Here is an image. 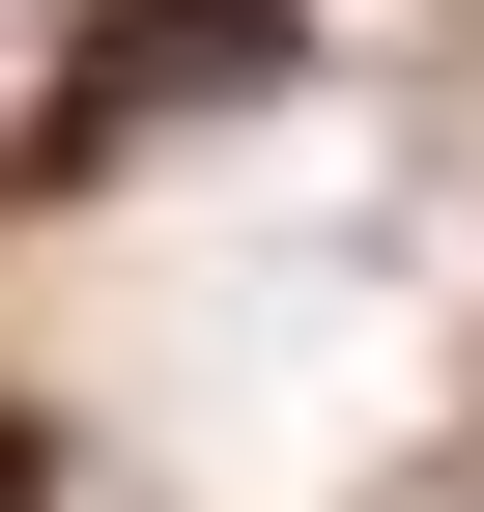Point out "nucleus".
Here are the masks:
<instances>
[{
    "label": "nucleus",
    "mask_w": 484,
    "mask_h": 512,
    "mask_svg": "<svg viewBox=\"0 0 484 512\" xmlns=\"http://www.w3.org/2000/svg\"><path fill=\"white\" fill-rule=\"evenodd\" d=\"M285 57H314V0H114V29H86V86H57V143H29V171H114V143H143V114H257Z\"/></svg>",
    "instance_id": "1"
},
{
    "label": "nucleus",
    "mask_w": 484,
    "mask_h": 512,
    "mask_svg": "<svg viewBox=\"0 0 484 512\" xmlns=\"http://www.w3.org/2000/svg\"><path fill=\"white\" fill-rule=\"evenodd\" d=\"M0 512H29V427H0Z\"/></svg>",
    "instance_id": "2"
}]
</instances>
